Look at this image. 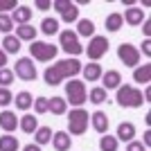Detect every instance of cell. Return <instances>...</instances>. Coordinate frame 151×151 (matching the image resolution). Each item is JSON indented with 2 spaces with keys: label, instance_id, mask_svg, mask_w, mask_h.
Listing matches in <instances>:
<instances>
[{
  "label": "cell",
  "instance_id": "cell-10",
  "mask_svg": "<svg viewBox=\"0 0 151 151\" xmlns=\"http://www.w3.org/2000/svg\"><path fill=\"white\" fill-rule=\"evenodd\" d=\"M117 57H120V61L124 63V65L135 68L140 63V50L135 45H131V43H122L120 47H117Z\"/></svg>",
  "mask_w": 151,
  "mask_h": 151
},
{
  "label": "cell",
  "instance_id": "cell-26",
  "mask_svg": "<svg viewBox=\"0 0 151 151\" xmlns=\"http://www.w3.org/2000/svg\"><path fill=\"white\" fill-rule=\"evenodd\" d=\"M34 145H38V147H43V145H47L52 140V129L50 126H38L36 131H34Z\"/></svg>",
  "mask_w": 151,
  "mask_h": 151
},
{
  "label": "cell",
  "instance_id": "cell-31",
  "mask_svg": "<svg viewBox=\"0 0 151 151\" xmlns=\"http://www.w3.org/2000/svg\"><path fill=\"white\" fill-rule=\"evenodd\" d=\"M32 106H34L36 115H45L47 111H50V97H36Z\"/></svg>",
  "mask_w": 151,
  "mask_h": 151
},
{
  "label": "cell",
  "instance_id": "cell-25",
  "mask_svg": "<svg viewBox=\"0 0 151 151\" xmlns=\"http://www.w3.org/2000/svg\"><path fill=\"white\" fill-rule=\"evenodd\" d=\"M20 50V41L14 34H7L5 38H2V52L5 54H16V52Z\"/></svg>",
  "mask_w": 151,
  "mask_h": 151
},
{
  "label": "cell",
  "instance_id": "cell-27",
  "mask_svg": "<svg viewBox=\"0 0 151 151\" xmlns=\"http://www.w3.org/2000/svg\"><path fill=\"white\" fill-rule=\"evenodd\" d=\"M65 111H68V101L63 99V97H52V99H50V111H47V113L65 115Z\"/></svg>",
  "mask_w": 151,
  "mask_h": 151
},
{
  "label": "cell",
  "instance_id": "cell-21",
  "mask_svg": "<svg viewBox=\"0 0 151 151\" xmlns=\"http://www.w3.org/2000/svg\"><path fill=\"white\" fill-rule=\"evenodd\" d=\"M133 81L145 83V86L151 81V63H145V65H140V68L133 70Z\"/></svg>",
  "mask_w": 151,
  "mask_h": 151
},
{
  "label": "cell",
  "instance_id": "cell-6",
  "mask_svg": "<svg viewBox=\"0 0 151 151\" xmlns=\"http://www.w3.org/2000/svg\"><path fill=\"white\" fill-rule=\"evenodd\" d=\"M57 52H59V47L57 45H50V43H45V41H32V45H29V54L36 61H52V59L57 57Z\"/></svg>",
  "mask_w": 151,
  "mask_h": 151
},
{
  "label": "cell",
  "instance_id": "cell-41",
  "mask_svg": "<svg viewBox=\"0 0 151 151\" xmlns=\"http://www.w3.org/2000/svg\"><path fill=\"white\" fill-rule=\"evenodd\" d=\"M5 63H7V54L2 52V47H0V70L5 68Z\"/></svg>",
  "mask_w": 151,
  "mask_h": 151
},
{
  "label": "cell",
  "instance_id": "cell-2",
  "mask_svg": "<svg viewBox=\"0 0 151 151\" xmlns=\"http://www.w3.org/2000/svg\"><path fill=\"white\" fill-rule=\"evenodd\" d=\"M117 104H120L122 108H140L142 104H145V95H142V90H138L135 86H129V83H124V86H120L117 88Z\"/></svg>",
  "mask_w": 151,
  "mask_h": 151
},
{
  "label": "cell",
  "instance_id": "cell-3",
  "mask_svg": "<svg viewBox=\"0 0 151 151\" xmlns=\"http://www.w3.org/2000/svg\"><path fill=\"white\" fill-rule=\"evenodd\" d=\"M88 120H90L88 111H83V108L70 111V115H68V131H70V135H83L86 129H88Z\"/></svg>",
  "mask_w": 151,
  "mask_h": 151
},
{
  "label": "cell",
  "instance_id": "cell-33",
  "mask_svg": "<svg viewBox=\"0 0 151 151\" xmlns=\"http://www.w3.org/2000/svg\"><path fill=\"white\" fill-rule=\"evenodd\" d=\"M14 81V70H7V68H2L0 70V86L2 88H9V83Z\"/></svg>",
  "mask_w": 151,
  "mask_h": 151
},
{
  "label": "cell",
  "instance_id": "cell-13",
  "mask_svg": "<svg viewBox=\"0 0 151 151\" xmlns=\"http://www.w3.org/2000/svg\"><path fill=\"white\" fill-rule=\"evenodd\" d=\"M101 83H104L101 88L106 90V93L113 90V88H120L122 86V75L117 72V70H106V72L101 75Z\"/></svg>",
  "mask_w": 151,
  "mask_h": 151
},
{
  "label": "cell",
  "instance_id": "cell-7",
  "mask_svg": "<svg viewBox=\"0 0 151 151\" xmlns=\"http://www.w3.org/2000/svg\"><path fill=\"white\" fill-rule=\"evenodd\" d=\"M52 9H57L61 14V20L63 23H77L79 20V9H77L75 2H70V0H54L52 2Z\"/></svg>",
  "mask_w": 151,
  "mask_h": 151
},
{
  "label": "cell",
  "instance_id": "cell-14",
  "mask_svg": "<svg viewBox=\"0 0 151 151\" xmlns=\"http://www.w3.org/2000/svg\"><path fill=\"white\" fill-rule=\"evenodd\" d=\"M0 129L7 133H12L18 129V117H16V113H12V111H2L0 113Z\"/></svg>",
  "mask_w": 151,
  "mask_h": 151
},
{
  "label": "cell",
  "instance_id": "cell-15",
  "mask_svg": "<svg viewBox=\"0 0 151 151\" xmlns=\"http://www.w3.org/2000/svg\"><path fill=\"white\" fill-rule=\"evenodd\" d=\"M81 75L86 81H99L104 70H101L99 63H86V65H81Z\"/></svg>",
  "mask_w": 151,
  "mask_h": 151
},
{
  "label": "cell",
  "instance_id": "cell-28",
  "mask_svg": "<svg viewBox=\"0 0 151 151\" xmlns=\"http://www.w3.org/2000/svg\"><path fill=\"white\" fill-rule=\"evenodd\" d=\"M41 32L45 36H54L59 34V20L57 18H43L41 20Z\"/></svg>",
  "mask_w": 151,
  "mask_h": 151
},
{
  "label": "cell",
  "instance_id": "cell-12",
  "mask_svg": "<svg viewBox=\"0 0 151 151\" xmlns=\"http://www.w3.org/2000/svg\"><path fill=\"white\" fill-rule=\"evenodd\" d=\"M52 147L57 151H70V147H72V138H70V133L68 131H57V133H52Z\"/></svg>",
  "mask_w": 151,
  "mask_h": 151
},
{
  "label": "cell",
  "instance_id": "cell-18",
  "mask_svg": "<svg viewBox=\"0 0 151 151\" xmlns=\"http://www.w3.org/2000/svg\"><path fill=\"white\" fill-rule=\"evenodd\" d=\"M133 135H135V126L131 124V122H122L120 126H117V133H115V138H117V142H131Z\"/></svg>",
  "mask_w": 151,
  "mask_h": 151
},
{
  "label": "cell",
  "instance_id": "cell-23",
  "mask_svg": "<svg viewBox=\"0 0 151 151\" xmlns=\"http://www.w3.org/2000/svg\"><path fill=\"white\" fill-rule=\"evenodd\" d=\"M104 25H106V29H108V32H120V29H122V25H124V18H122V14L113 12V14H108V16H106Z\"/></svg>",
  "mask_w": 151,
  "mask_h": 151
},
{
  "label": "cell",
  "instance_id": "cell-22",
  "mask_svg": "<svg viewBox=\"0 0 151 151\" xmlns=\"http://www.w3.org/2000/svg\"><path fill=\"white\" fill-rule=\"evenodd\" d=\"M18 126H20V131H25V133L32 135V133L38 129V117H34V115L27 113V115H23V117L18 120Z\"/></svg>",
  "mask_w": 151,
  "mask_h": 151
},
{
  "label": "cell",
  "instance_id": "cell-30",
  "mask_svg": "<svg viewBox=\"0 0 151 151\" xmlns=\"http://www.w3.org/2000/svg\"><path fill=\"white\" fill-rule=\"evenodd\" d=\"M99 149L101 151H117V138L115 135H101L99 138Z\"/></svg>",
  "mask_w": 151,
  "mask_h": 151
},
{
  "label": "cell",
  "instance_id": "cell-17",
  "mask_svg": "<svg viewBox=\"0 0 151 151\" xmlns=\"http://www.w3.org/2000/svg\"><path fill=\"white\" fill-rule=\"evenodd\" d=\"M90 122H93V129L97 133H108V117L104 111H95L90 115Z\"/></svg>",
  "mask_w": 151,
  "mask_h": 151
},
{
  "label": "cell",
  "instance_id": "cell-39",
  "mask_svg": "<svg viewBox=\"0 0 151 151\" xmlns=\"http://www.w3.org/2000/svg\"><path fill=\"white\" fill-rule=\"evenodd\" d=\"M142 52H145L147 57H151V41H149V38H145V43H142Z\"/></svg>",
  "mask_w": 151,
  "mask_h": 151
},
{
  "label": "cell",
  "instance_id": "cell-42",
  "mask_svg": "<svg viewBox=\"0 0 151 151\" xmlns=\"http://www.w3.org/2000/svg\"><path fill=\"white\" fill-rule=\"evenodd\" d=\"M23 151H41V147H38V145H25Z\"/></svg>",
  "mask_w": 151,
  "mask_h": 151
},
{
  "label": "cell",
  "instance_id": "cell-34",
  "mask_svg": "<svg viewBox=\"0 0 151 151\" xmlns=\"http://www.w3.org/2000/svg\"><path fill=\"white\" fill-rule=\"evenodd\" d=\"M12 29H14V20H12V16H7V14H0V32L9 34Z\"/></svg>",
  "mask_w": 151,
  "mask_h": 151
},
{
  "label": "cell",
  "instance_id": "cell-40",
  "mask_svg": "<svg viewBox=\"0 0 151 151\" xmlns=\"http://www.w3.org/2000/svg\"><path fill=\"white\" fill-rule=\"evenodd\" d=\"M142 29H145V34H147V36L151 34V20H149V18H145V23H142Z\"/></svg>",
  "mask_w": 151,
  "mask_h": 151
},
{
  "label": "cell",
  "instance_id": "cell-1",
  "mask_svg": "<svg viewBox=\"0 0 151 151\" xmlns=\"http://www.w3.org/2000/svg\"><path fill=\"white\" fill-rule=\"evenodd\" d=\"M81 72V63L77 59H63V61L52 63L50 68L43 72V79L47 86H59L65 79H75L77 75Z\"/></svg>",
  "mask_w": 151,
  "mask_h": 151
},
{
  "label": "cell",
  "instance_id": "cell-43",
  "mask_svg": "<svg viewBox=\"0 0 151 151\" xmlns=\"http://www.w3.org/2000/svg\"><path fill=\"white\" fill-rule=\"evenodd\" d=\"M149 145H151V131H145V147L149 149Z\"/></svg>",
  "mask_w": 151,
  "mask_h": 151
},
{
  "label": "cell",
  "instance_id": "cell-32",
  "mask_svg": "<svg viewBox=\"0 0 151 151\" xmlns=\"http://www.w3.org/2000/svg\"><path fill=\"white\" fill-rule=\"evenodd\" d=\"M88 99L93 101V104H104V101H106V90L104 88H93L88 93Z\"/></svg>",
  "mask_w": 151,
  "mask_h": 151
},
{
  "label": "cell",
  "instance_id": "cell-16",
  "mask_svg": "<svg viewBox=\"0 0 151 151\" xmlns=\"http://www.w3.org/2000/svg\"><path fill=\"white\" fill-rule=\"evenodd\" d=\"M32 18V9L27 5H18L16 9L12 12V20L16 23V25H27Z\"/></svg>",
  "mask_w": 151,
  "mask_h": 151
},
{
  "label": "cell",
  "instance_id": "cell-9",
  "mask_svg": "<svg viewBox=\"0 0 151 151\" xmlns=\"http://www.w3.org/2000/svg\"><path fill=\"white\" fill-rule=\"evenodd\" d=\"M14 72H16V77H18V79H23V81H34V79H36V75H38L34 61H32V59H27V57H23V59H18V61H16Z\"/></svg>",
  "mask_w": 151,
  "mask_h": 151
},
{
  "label": "cell",
  "instance_id": "cell-36",
  "mask_svg": "<svg viewBox=\"0 0 151 151\" xmlns=\"http://www.w3.org/2000/svg\"><path fill=\"white\" fill-rule=\"evenodd\" d=\"M16 7H18V5H16V0H0V14H5L7 9H12V12H14Z\"/></svg>",
  "mask_w": 151,
  "mask_h": 151
},
{
  "label": "cell",
  "instance_id": "cell-11",
  "mask_svg": "<svg viewBox=\"0 0 151 151\" xmlns=\"http://www.w3.org/2000/svg\"><path fill=\"white\" fill-rule=\"evenodd\" d=\"M122 18H124L126 25L138 27V25H142V23H145V12H142L140 7H129V9H124Z\"/></svg>",
  "mask_w": 151,
  "mask_h": 151
},
{
  "label": "cell",
  "instance_id": "cell-29",
  "mask_svg": "<svg viewBox=\"0 0 151 151\" xmlns=\"http://www.w3.org/2000/svg\"><path fill=\"white\" fill-rule=\"evenodd\" d=\"M18 147L16 135H0V151H18Z\"/></svg>",
  "mask_w": 151,
  "mask_h": 151
},
{
  "label": "cell",
  "instance_id": "cell-35",
  "mask_svg": "<svg viewBox=\"0 0 151 151\" xmlns=\"http://www.w3.org/2000/svg\"><path fill=\"white\" fill-rule=\"evenodd\" d=\"M14 101V95L9 88H0V106H9Z\"/></svg>",
  "mask_w": 151,
  "mask_h": 151
},
{
  "label": "cell",
  "instance_id": "cell-20",
  "mask_svg": "<svg viewBox=\"0 0 151 151\" xmlns=\"http://www.w3.org/2000/svg\"><path fill=\"white\" fill-rule=\"evenodd\" d=\"M16 38H18V41H36V27L34 25H29V23H27V25H18L16 27Z\"/></svg>",
  "mask_w": 151,
  "mask_h": 151
},
{
  "label": "cell",
  "instance_id": "cell-5",
  "mask_svg": "<svg viewBox=\"0 0 151 151\" xmlns=\"http://www.w3.org/2000/svg\"><path fill=\"white\" fill-rule=\"evenodd\" d=\"M59 45H61V50H63V52L72 54V59H75L77 54H81V52H83V45L79 43V36H77L72 29H63V32H59Z\"/></svg>",
  "mask_w": 151,
  "mask_h": 151
},
{
  "label": "cell",
  "instance_id": "cell-19",
  "mask_svg": "<svg viewBox=\"0 0 151 151\" xmlns=\"http://www.w3.org/2000/svg\"><path fill=\"white\" fill-rule=\"evenodd\" d=\"M77 36H95V23L90 18H79L77 20Z\"/></svg>",
  "mask_w": 151,
  "mask_h": 151
},
{
  "label": "cell",
  "instance_id": "cell-38",
  "mask_svg": "<svg viewBox=\"0 0 151 151\" xmlns=\"http://www.w3.org/2000/svg\"><path fill=\"white\" fill-rule=\"evenodd\" d=\"M34 7H36V9H41V12H47V9H52V2H50V0H36V2H34Z\"/></svg>",
  "mask_w": 151,
  "mask_h": 151
},
{
  "label": "cell",
  "instance_id": "cell-8",
  "mask_svg": "<svg viewBox=\"0 0 151 151\" xmlns=\"http://www.w3.org/2000/svg\"><path fill=\"white\" fill-rule=\"evenodd\" d=\"M108 45H111V43H108V38H106V36H97V34H95V36L88 41V47H86L83 52L88 54V59H93V61H99V59L108 52Z\"/></svg>",
  "mask_w": 151,
  "mask_h": 151
},
{
  "label": "cell",
  "instance_id": "cell-37",
  "mask_svg": "<svg viewBox=\"0 0 151 151\" xmlns=\"http://www.w3.org/2000/svg\"><path fill=\"white\" fill-rule=\"evenodd\" d=\"M126 151H147V147L142 145V142H135V140H131V142H126Z\"/></svg>",
  "mask_w": 151,
  "mask_h": 151
},
{
  "label": "cell",
  "instance_id": "cell-24",
  "mask_svg": "<svg viewBox=\"0 0 151 151\" xmlns=\"http://www.w3.org/2000/svg\"><path fill=\"white\" fill-rule=\"evenodd\" d=\"M14 101H16V108H18V111H29L32 104H34V97H32L27 90H20V93L14 97Z\"/></svg>",
  "mask_w": 151,
  "mask_h": 151
},
{
  "label": "cell",
  "instance_id": "cell-4",
  "mask_svg": "<svg viewBox=\"0 0 151 151\" xmlns=\"http://www.w3.org/2000/svg\"><path fill=\"white\" fill-rule=\"evenodd\" d=\"M65 97H68L65 101H70L72 106L79 108L83 101L88 99V93H86V83L79 81V79H70V81L65 83Z\"/></svg>",
  "mask_w": 151,
  "mask_h": 151
}]
</instances>
